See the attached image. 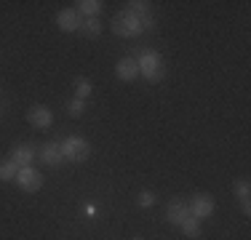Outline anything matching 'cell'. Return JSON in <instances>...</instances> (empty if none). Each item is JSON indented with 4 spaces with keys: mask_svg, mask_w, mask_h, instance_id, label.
<instances>
[{
    "mask_svg": "<svg viewBox=\"0 0 251 240\" xmlns=\"http://www.w3.org/2000/svg\"><path fill=\"white\" fill-rule=\"evenodd\" d=\"M155 27V19L150 14H134L131 8H123L121 14L112 16V32L118 38H139L142 32Z\"/></svg>",
    "mask_w": 251,
    "mask_h": 240,
    "instance_id": "6da1fadb",
    "label": "cell"
},
{
    "mask_svg": "<svg viewBox=\"0 0 251 240\" xmlns=\"http://www.w3.org/2000/svg\"><path fill=\"white\" fill-rule=\"evenodd\" d=\"M136 67H139V75H145L150 83L163 80V75H166V62H163V56H160L158 51H150V48L139 53V59H136Z\"/></svg>",
    "mask_w": 251,
    "mask_h": 240,
    "instance_id": "7a4b0ae2",
    "label": "cell"
},
{
    "mask_svg": "<svg viewBox=\"0 0 251 240\" xmlns=\"http://www.w3.org/2000/svg\"><path fill=\"white\" fill-rule=\"evenodd\" d=\"M62 155L70 163H86L88 155H91V144L86 139H80V136H67L62 142Z\"/></svg>",
    "mask_w": 251,
    "mask_h": 240,
    "instance_id": "3957f363",
    "label": "cell"
},
{
    "mask_svg": "<svg viewBox=\"0 0 251 240\" xmlns=\"http://www.w3.org/2000/svg\"><path fill=\"white\" fill-rule=\"evenodd\" d=\"M14 182L19 184L25 192H38L40 187H43V173H40L38 168L27 166V168H19V173H16Z\"/></svg>",
    "mask_w": 251,
    "mask_h": 240,
    "instance_id": "277c9868",
    "label": "cell"
},
{
    "mask_svg": "<svg viewBox=\"0 0 251 240\" xmlns=\"http://www.w3.org/2000/svg\"><path fill=\"white\" fill-rule=\"evenodd\" d=\"M187 206H190V214L198 221H203L214 214V197L206 195V192H198V195H193V200H190Z\"/></svg>",
    "mask_w": 251,
    "mask_h": 240,
    "instance_id": "5b68a950",
    "label": "cell"
},
{
    "mask_svg": "<svg viewBox=\"0 0 251 240\" xmlns=\"http://www.w3.org/2000/svg\"><path fill=\"white\" fill-rule=\"evenodd\" d=\"M83 16H80V11L77 8H64V11H59V16H56V24H59V29H64V32H77V29H83Z\"/></svg>",
    "mask_w": 251,
    "mask_h": 240,
    "instance_id": "8992f818",
    "label": "cell"
},
{
    "mask_svg": "<svg viewBox=\"0 0 251 240\" xmlns=\"http://www.w3.org/2000/svg\"><path fill=\"white\" fill-rule=\"evenodd\" d=\"M27 120H29L32 128H49V125L53 123V112L46 104H35V107L27 110Z\"/></svg>",
    "mask_w": 251,
    "mask_h": 240,
    "instance_id": "52a82bcc",
    "label": "cell"
},
{
    "mask_svg": "<svg viewBox=\"0 0 251 240\" xmlns=\"http://www.w3.org/2000/svg\"><path fill=\"white\" fill-rule=\"evenodd\" d=\"M40 160H43L46 166H51V168H59L64 163V155H62V144L59 142H49V144H43V149H40V155H38Z\"/></svg>",
    "mask_w": 251,
    "mask_h": 240,
    "instance_id": "ba28073f",
    "label": "cell"
},
{
    "mask_svg": "<svg viewBox=\"0 0 251 240\" xmlns=\"http://www.w3.org/2000/svg\"><path fill=\"white\" fill-rule=\"evenodd\" d=\"M187 216H193L190 214V206H187V200H171L169 203V208H166V219H169V224H182Z\"/></svg>",
    "mask_w": 251,
    "mask_h": 240,
    "instance_id": "9c48e42d",
    "label": "cell"
},
{
    "mask_svg": "<svg viewBox=\"0 0 251 240\" xmlns=\"http://www.w3.org/2000/svg\"><path fill=\"white\" fill-rule=\"evenodd\" d=\"M115 75H118V80H126V83L136 80V77H139V67H136V59H134V56L121 59V62L115 64Z\"/></svg>",
    "mask_w": 251,
    "mask_h": 240,
    "instance_id": "30bf717a",
    "label": "cell"
},
{
    "mask_svg": "<svg viewBox=\"0 0 251 240\" xmlns=\"http://www.w3.org/2000/svg\"><path fill=\"white\" fill-rule=\"evenodd\" d=\"M38 158V152H35V147L32 144H19V147H14L11 149V160H14L19 168H27V166H32V160Z\"/></svg>",
    "mask_w": 251,
    "mask_h": 240,
    "instance_id": "8fae6325",
    "label": "cell"
},
{
    "mask_svg": "<svg viewBox=\"0 0 251 240\" xmlns=\"http://www.w3.org/2000/svg\"><path fill=\"white\" fill-rule=\"evenodd\" d=\"M77 11H80V16H86V19H97L101 14V0H80V3H75Z\"/></svg>",
    "mask_w": 251,
    "mask_h": 240,
    "instance_id": "7c38bea8",
    "label": "cell"
},
{
    "mask_svg": "<svg viewBox=\"0 0 251 240\" xmlns=\"http://www.w3.org/2000/svg\"><path fill=\"white\" fill-rule=\"evenodd\" d=\"M16 173H19V166L14 163V160H0V182H14Z\"/></svg>",
    "mask_w": 251,
    "mask_h": 240,
    "instance_id": "4fadbf2b",
    "label": "cell"
},
{
    "mask_svg": "<svg viewBox=\"0 0 251 240\" xmlns=\"http://www.w3.org/2000/svg\"><path fill=\"white\" fill-rule=\"evenodd\" d=\"M179 227H182V232H184L187 238H193V240L201 238V221L195 219V216H187V219H184Z\"/></svg>",
    "mask_w": 251,
    "mask_h": 240,
    "instance_id": "5bb4252c",
    "label": "cell"
},
{
    "mask_svg": "<svg viewBox=\"0 0 251 240\" xmlns=\"http://www.w3.org/2000/svg\"><path fill=\"white\" fill-rule=\"evenodd\" d=\"M101 29H104V24H101L99 19H86L83 22V32H86L88 38H99Z\"/></svg>",
    "mask_w": 251,
    "mask_h": 240,
    "instance_id": "9a60e30c",
    "label": "cell"
},
{
    "mask_svg": "<svg viewBox=\"0 0 251 240\" xmlns=\"http://www.w3.org/2000/svg\"><path fill=\"white\" fill-rule=\"evenodd\" d=\"M88 96H91V83H88L86 77H77V80H75V99L86 101Z\"/></svg>",
    "mask_w": 251,
    "mask_h": 240,
    "instance_id": "2e32d148",
    "label": "cell"
},
{
    "mask_svg": "<svg viewBox=\"0 0 251 240\" xmlns=\"http://www.w3.org/2000/svg\"><path fill=\"white\" fill-rule=\"evenodd\" d=\"M67 112L73 118H80L83 112H86V101H83V99H70L67 101Z\"/></svg>",
    "mask_w": 251,
    "mask_h": 240,
    "instance_id": "e0dca14e",
    "label": "cell"
},
{
    "mask_svg": "<svg viewBox=\"0 0 251 240\" xmlns=\"http://www.w3.org/2000/svg\"><path fill=\"white\" fill-rule=\"evenodd\" d=\"M136 206H139V208H150V206H155V192H150V190L139 192V195H136Z\"/></svg>",
    "mask_w": 251,
    "mask_h": 240,
    "instance_id": "ac0fdd59",
    "label": "cell"
},
{
    "mask_svg": "<svg viewBox=\"0 0 251 240\" xmlns=\"http://www.w3.org/2000/svg\"><path fill=\"white\" fill-rule=\"evenodd\" d=\"M249 192H251V184H249V179H241V182L235 184V195L241 197V200H249Z\"/></svg>",
    "mask_w": 251,
    "mask_h": 240,
    "instance_id": "d6986e66",
    "label": "cell"
},
{
    "mask_svg": "<svg viewBox=\"0 0 251 240\" xmlns=\"http://www.w3.org/2000/svg\"><path fill=\"white\" fill-rule=\"evenodd\" d=\"M128 8L134 14H150V3L147 0H134V3H128Z\"/></svg>",
    "mask_w": 251,
    "mask_h": 240,
    "instance_id": "ffe728a7",
    "label": "cell"
},
{
    "mask_svg": "<svg viewBox=\"0 0 251 240\" xmlns=\"http://www.w3.org/2000/svg\"><path fill=\"white\" fill-rule=\"evenodd\" d=\"M241 208H243V214H246V216L251 214V203L249 200H241Z\"/></svg>",
    "mask_w": 251,
    "mask_h": 240,
    "instance_id": "44dd1931",
    "label": "cell"
}]
</instances>
